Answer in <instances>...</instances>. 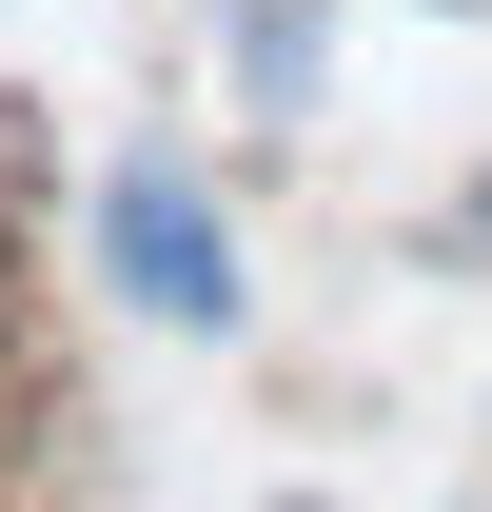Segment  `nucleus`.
<instances>
[{
	"mask_svg": "<svg viewBox=\"0 0 492 512\" xmlns=\"http://www.w3.org/2000/svg\"><path fill=\"white\" fill-rule=\"evenodd\" d=\"M79 256H99V296H119L138 335H178V355H237L256 335V237H237V197L197 178L178 138H119V158L79 178Z\"/></svg>",
	"mask_w": 492,
	"mask_h": 512,
	"instance_id": "1",
	"label": "nucleus"
},
{
	"mask_svg": "<svg viewBox=\"0 0 492 512\" xmlns=\"http://www.w3.org/2000/svg\"><path fill=\"white\" fill-rule=\"evenodd\" d=\"M217 79H237L256 138H296L335 99V0H217Z\"/></svg>",
	"mask_w": 492,
	"mask_h": 512,
	"instance_id": "2",
	"label": "nucleus"
},
{
	"mask_svg": "<svg viewBox=\"0 0 492 512\" xmlns=\"http://www.w3.org/2000/svg\"><path fill=\"white\" fill-rule=\"evenodd\" d=\"M40 178H60V138H40V99H20V79H0V217H20Z\"/></svg>",
	"mask_w": 492,
	"mask_h": 512,
	"instance_id": "3",
	"label": "nucleus"
},
{
	"mask_svg": "<svg viewBox=\"0 0 492 512\" xmlns=\"http://www.w3.org/2000/svg\"><path fill=\"white\" fill-rule=\"evenodd\" d=\"M414 256H433V276H492V178H473V197H453V217H433V237H414Z\"/></svg>",
	"mask_w": 492,
	"mask_h": 512,
	"instance_id": "4",
	"label": "nucleus"
},
{
	"mask_svg": "<svg viewBox=\"0 0 492 512\" xmlns=\"http://www.w3.org/2000/svg\"><path fill=\"white\" fill-rule=\"evenodd\" d=\"M276 512H335V493H276Z\"/></svg>",
	"mask_w": 492,
	"mask_h": 512,
	"instance_id": "5",
	"label": "nucleus"
}]
</instances>
